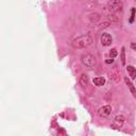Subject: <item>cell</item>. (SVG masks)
Returning a JSON list of instances; mask_svg holds the SVG:
<instances>
[{
	"mask_svg": "<svg viewBox=\"0 0 136 136\" xmlns=\"http://www.w3.org/2000/svg\"><path fill=\"white\" fill-rule=\"evenodd\" d=\"M92 43V38L90 35L88 34H84V35H81V36H79L77 38H75L71 43V45L75 49H84L88 46L91 45Z\"/></svg>",
	"mask_w": 136,
	"mask_h": 136,
	"instance_id": "1",
	"label": "cell"
},
{
	"mask_svg": "<svg viewBox=\"0 0 136 136\" xmlns=\"http://www.w3.org/2000/svg\"><path fill=\"white\" fill-rule=\"evenodd\" d=\"M81 62L85 67L88 68H94L97 65V60L92 54L90 53H85L81 56Z\"/></svg>",
	"mask_w": 136,
	"mask_h": 136,
	"instance_id": "2",
	"label": "cell"
},
{
	"mask_svg": "<svg viewBox=\"0 0 136 136\" xmlns=\"http://www.w3.org/2000/svg\"><path fill=\"white\" fill-rule=\"evenodd\" d=\"M107 10H109L112 14H115L119 11L122 10V2L121 0H111L107 3Z\"/></svg>",
	"mask_w": 136,
	"mask_h": 136,
	"instance_id": "3",
	"label": "cell"
},
{
	"mask_svg": "<svg viewBox=\"0 0 136 136\" xmlns=\"http://www.w3.org/2000/svg\"><path fill=\"white\" fill-rule=\"evenodd\" d=\"M124 121H125V118H124V116H122V115H117L115 118H114V121H113L112 128H113V129L121 128V127L123 125Z\"/></svg>",
	"mask_w": 136,
	"mask_h": 136,
	"instance_id": "4",
	"label": "cell"
},
{
	"mask_svg": "<svg viewBox=\"0 0 136 136\" xmlns=\"http://www.w3.org/2000/svg\"><path fill=\"white\" fill-rule=\"evenodd\" d=\"M111 113H112V107L111 105H104L102 107H100L99 111H98V115L100 117H107V116H110L111 115Z\"/></svg>",
	"mask_w": 136,
	"mask_h": 136,
	"instance_id": "5",
	"label": "cell"
},
{
	"mask_svg": "<svg viewBox=\"0 0 136 136\" xmlns=\"http://www.w3.org/2000/svg\"><path fill=\"white\" fill-rule=\"evenodd\" d=\"M100 40H101V44L106 47V46H110L112 44L113 38H112V36L109 33H103L101 35V39H100Z\"/></svg>",
	"mask_w": 136,
	"mask_h": 136,
	"instance_id": "6",
	"label": "cell"
},
{
	"mask_svg": "<svg viewBox=\"0 0 136 136\" xmlns=\"http://www.w3.org/2000/svg\"><path fill=\"white\" fill-rule=\"evenodd\" d=\"M79 83H80V85H81L83 88H85L88 85V83H89V78H88V76L85 75V74L81 75L80 79H79Z\"/></svg>",
	"mask_w": 136,
	"mask_h": 136,
	"instance_id": "7",
	"label": "cell"
},
{
	"mask_svg": "<svg viewBox=\"0 0 136 136\" xmlns=\"http://www.w3.org/2000/svg\"><path fill=\"white\" fill-rule=\"evenodd\" d=\"M124 82H125V84L128 85V87H129V89H130V91L132 92V95L136 98V88L134 87V85L131 83V81L129 80L128 78H124Z\"/></svg>",
	"mask_w": 136,
	"mask_h": 136,
	"instance_id": "8",
	"label": "cell"
},
{
	"mask_svg": "<svg viewBox=\"0 0 136 136\" xmlns=\"http://www.w3.org/2000/svg\"><path fill=\"white\" fill-rule=\"evenodd\" d=\"M127 70H128V74L131 79H133V80L136 79V68L134 66H131V65L127 66Z\"/></svg>",
	"mask_w": 136,
	"mask_h": 136,
	"instance_id": "9",
	"label": "cell"
},
{
	"mask_svg": "<svg viewBox=\"0 0 136 136\" xmlns=\"http://www.w3.org/2000/svg\"><path fill=\"white\" fill-rule=\"evenodd\" d=\"M94 83L96 86H102V85H104L105 83V79L104 78H95L94 79Z\"/></svg>",
	"mask_w": 136,
	"mask_h": 136,
	"instance_id": "10",
	"label": "cell"
},
{
	"mask_svg": "<svg viewBox=\"0 0 136 136\" xmlns=\"http://www.w3.org/2000/svg\"><path fill=\"white\" fill-rule=\"evenodd\" d=\"M120 60H121V64H122V65H125V48L124 47H122V49H121Z\"/></svg>",
	"mask_w": 136,
	"mask_h": 136,
	"instance_id": "11",
	"label": "cell"
},
{
	"mask_svg": "<svg viewBox=\"0 0 136 136\" xmlns=\"http://www.w3.org/2000/svg\"><path fill=\"white\" fill-rule=\"evenodd\" d=\"M117 54H118V52H117V50L116 49H112L111 51H110V56L111 58H115V56H117Z\"/></svg>",
	"mask_w": 136,
	"mask_h": 136,
	"instance_id": "12",
	"label": "cell"
},
{
	"mask_svg": "<svg viewBox=\"0 0 136 136\" xmlns=\"http://www.w3.org/2000/svg\"><path fill=\"white\" fill-rule=\"evenodd\" d=\"M107 18H109L110 20H112V21H118V18L114 15V14H111V15H109L107 16Z\"/></svg>",
	"mask_w": 136,
	"mask_h": 136,
	"instance_id": "13",
	"label": "cell"
},
{
	"mask_svg": "<svg viewBox=\"0 0 136 136\" xmlns=\"http://www.w3.org/2000/svg\"><path fill=\"white\" fill-rule=\"evenodd\" d=\"M100 27L98 28V29H103V28H107L110 26V23H103V24H101V25H99Z\"/></svg>",
	"mask_w": 136,
	"mask_h": 136,
	"instance_id": "14",
	"label": "cell"
},
{
	"mask_svg": "<svg viewBox=\"0 0 136 136\" xmlns=\"http://www.w3.org/2000/svg\"><path fill=\"white\" fill-rule=\"evenodd\" d=\"M135 18V9H132V14H131V18H130V23H133Z\"/></svg>",
	"mask_w": 136,
	"mask_h": 136,
	"instance_id": "15",
	"label": "cell"
},
{
	"mask_svg": "<svg viewBox=\"0 0 136 136\" xmlns=\"http://www.w3.org/2000/svg\"><path fill=\"white\" fill-rule=\"evenodd\" d=\"M131 48L136 51V43H132V44H131Z\"/></svg>",
	"mask_w": 136,
	"mask_h": 136,
	"instance_id": "16",
	"label": "cell"
},
{
	"mask_svg": "<svg viewBox=\"0 0 136 136\" xmlns=\"http://www.w3.org/2000/svg\"><path fill=\"white\" fill-rule=\"evenodd\" d=\"M113 62H114V60H113V58H111L110 60H106V61H105V63H106V64H112Z\"/></svg>",
	"mask_w": 136,
	"mask_h": 136,
	"instance_id": "17",
	"label": "cell"
},
{
	"mask_svg": "<svg viewBox=\"0 0 136 136\" xmlns=\"http://www.w3.org/2000/svg\"><path fill=\"white\" fill-rule=\"evenodd\" d=\"M135 1H136V0H135Z\"/></svg>",
	"mask_w": 136,
	"mask_h": 136,
	"instance_id": "18",
	"label": "cell"
}]
</instances>
